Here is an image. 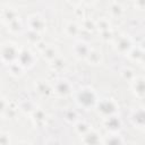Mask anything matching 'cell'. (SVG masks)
Listing matches in <instances>:
<instances>
[{
    "instance_id": "6da1fadb",
    "label": "cell",
    "mask_w": 145,
    "mask_h": 145,
    "mask_svg": "<svg viewBox=\"0 0 145 145\" xmlns=\"http://www.w3.org/2000/svg\"><path fill=\"white\" fill-rule=\"evenodd\" d=\"M77 100L79 101V103L84 106H89L92 105L94 102H95V97H94V94L91 92V91H83L79 93Z\"/></svg>"
},
{
    "instance_id": "7a4b0ae2",
    "label": "cell",
    "mask_w": 145,
    "mask_h": 145,
    "mask_svg": "<svg viewBox=\"0 0 145 145\" xmlns=\"http://www.w3.org/2000/svg\"><path fill=\"white\" fill-rule=\"evenodd\" d=\"M1 57H2V60L5 62H8V63L11 62V61H14L16 58H18V56L16 53V50L11 45H7V46H3L2 48Z\"/></svg>"
},
{
    "instance_id": "3957f363",
    "label": "cell",
    "mask_w": 145,
    "mask_h": 145,
    "mask_svg": "<svg viewBox=\"0 0 145 145\" xmlns=\"http://www.w3.org/2000/svg\"><path fill=\"white\" fill-rule=\"evenodd\" d=\"M131 120L134 121V123L138 125V126H144L145 125V111L144 110H137L135 111V113L131 117Z\"/></svg>"
},
{
    "instance_id": "277c9868",
    "label": "cell",
    "mask_w": 145,
    "mask_h": 145,
    "mask_svg": "<svg viewBox=\"0 0 145 145\" xmlns=\"http://www.w3.org/2000/svg\"><path fill=\"white\" fill-rule=\"evenodd\" d=\"M106 145H122V143L119 137H111L106 140Z\"/></svg>"
}]
</instances>
